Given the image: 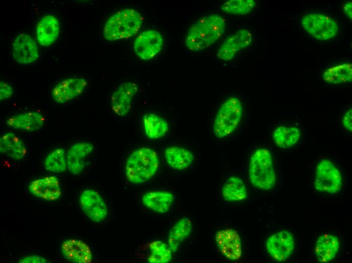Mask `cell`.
Instances as JSON below:
<instances>
[{"label":"cell","instance_id":"30bf717a","mask_svg":"<svg viewBox=\"0 0 352 263\" xmlns=\"http://www.w3.org/2000/svg\"><path fill=\"white\" fill-rule=\"evenodd\" d=\"M252 41L250 31L242 29L229 36L217 49L216 56L220 60L229 61L240 50L248 47Z\"/></svg>","mask_w":352,"mask_h":263},{"label":"cell","instance_id":"9a60e30c","mask_svg":"<svg viewBox=\"0 0 352 263\" xmlns=\"http://www.w3.org/2000/svg\"><path fill=\"white\" fill-rule=\"evenodd\" d=\"M38 54L37 45L30 35L21 33L17 36L12 45V55L18 63H31L37 59Z\"/></svg>","mask_w":352,"mask_h":263},{"label":"cell","instance_id":"5b68a950","mask_svg":"<svg viewBox=\"0 0 352 263\" xmlns=\"http://www.w3.org/2000/svg\"><path fill=\"white\" fill-rule=\"evenodd\" d=\"M243 114L240 100L232 97L226 99L219 107L213 125V132L218 139H222L232 134L240 123Z\"/></svg>","mask_w":352,"mask_h":263},{"label":"cell","instance_id":"d4e9b609","mask_svg":"<svg viewBox=\"0 0 352 263\" xmlns=\"http://www.w3.org/2000/svg\"><path fill=\"white\" fill-rule=\"evenodd\" d=\"M192 222L184 217L177 222L170 229L168 236L167 245L172 253L175 252L181 244L190 235Z\"/></svg>","mask_w":352,"mask_h":263},{"label":"cell","instance_id":"4fadbf2b","mask_svg":"<svg viewBox=\"0 0 352 263\" xmlns=\"http://www.w3.org/2000/svg\"><path fill=\"white\" fill-rule=\"evenodd\" d=\"M87 84V81L81 77H71L64 79L52 90V98L56 103H67L80 95Z\"/></svg>","mask_w":352,"mask_h":263},{"label":"cell","instance_id":"d590c367","mask_svg":"<svg viewBox=\"0 0 352 263\" xmlns=\"http://www.w3.org/2000/svg\"><path fill=\"white\" fill-rule=\"evenodd\" d=\"M344 11L347 17L351 19L352 18V3L351 2L347 3L344 6Z\"/></svg>","mask_w":352,"mask_h":263},{"label":"cell","instance_id":"4316f807","mask_svg":"<svg viewBox=\"0 0 352 263\" xmlns=\"http://www.w3.org/2000/svg\"><path fill=\"white\" fill-rule=\"evenodd\" d=\"M301 137L300 130L296 127L280 126L274 132L273 138L277 146L285 149L293 147Z\"/></svg>","mask_w":352,"mask_h":263},{"label":"cell","instance_id":"2e32d148","mask_svg":"<svg viewBox=\"0 0 352 263\" xmlns=\"http://www.w3.org/2000/svg\"><path fill=\"white\" fill-rule=\"evenodd\" d=\"M34 196L47 201L57 200L61 195L60 182L55 176H48L32 181L29 185Z\"/></svg>","mask_w":352,"mask_h":263},{"label":"cell","instance_id":"836d02e7","mask_svg":"<svg viewBox=\"0 0 352 263\" xmlns=\"http://www.w3.org/2000/svg\"><path fill=\"white\" fill-rule=\"evenodd\" d=\"M19 263H49L48 260L45 258L36 255H30L25 256L21 258L19 261Z\"/></svg>","mask_w":352,"mask_h":263},{"label":"cell","instance_id":"e0dca14e","mask_svg":"<svg viewBox=\"0 0 352 263\" xmlns=\"http://www.w3.org/2000/svg\"><path fill=\"white\" fill-rule=\"evenodd\" d=\"M64 257L75 263H91L93 261L92 251L84 242L74 239L64 241L61 245Z\"/></svg>","mask_w":352,"mask_h":263},{"label":"cell","instance_id":"6da1fadb","mask_svg":"<svg viewBox=\"0 0 352 263\" xmlns=\"http://www.w3.org/2000/svg\"><path fill=\"white\" fill-rule=\"evenodd\" d=\"M225 19L213 14L205 16L190 27L186 38L185 46L192 52L204 50L215 42L224 33Z\"/></svg>","mask_w":352,"mask_h":263},{"label":"cell","instance_id":"8fae6325","mask_svg":"<svg viewBox=\"0 0 352 263\" xmlns=\"http://www.w3.org/2000/svg\"><path fill=\"white\" fill-rule=\"evenodd\" d=\"M79 203L84 214L94 222L99 223L104 220L108 215L106 203L100 195L94 190L84 191L80 196Z\"/></svg>","mask_w":352,"mask_h":263},{"label":"cell","instance_id":"ffe728a7","mask_svg":"<svg viewBox=\"0 0 352 263\" xmlns=\"http://www.w3.org/2000/svg\"><path fill=\"white\" fill-rule=\"evenodd\" d=\"M0 152L11 159L20 160L26 156L27 149L21 138L8 131L1 137Z\"/></svg>","mask_w":352,"mask_h":263},{"label":"cell","instance_id":"52a82bcc","mask_svg":"<svg viewBox=\"0 0 352 263\" xmlns=\"http://www.w3.org/2000/svg\"><path fill=\"white\" fill-rule=\"evenodd\" d=\"M314 186L317 191L328 193H336L340 190L342 186L341 173L330 160L323 159L318 163Z\"/></svg>","mask_w":352,"mask_h":263},{"label":"cell","instance_id":"3957f363","mask_svg":"<svg viewBox=\"0 0 352 263\" xmlns=\"http://www.w3.org/2000/svg\"><path fill=\"white\" fill-rule=\"evenodd\" d=\"M143 22L142 15L137 11L126 9L112 15L106 22L103 30L104 38L114 41L134 35Z\"/></svg>","mask_w":352,"mask_h":263},{"label":"cell","instance_id":"5bb4252c","mask_svg":"<svg viewBox=\"0 0 352 263\" xmlns=\"http://www.w3.org/2000/svg\"><path fill=\"white\" fill-rule=\"evenodd\" d=\"M139 86L133 81L125 82L119 85L111 99V108L119 116L126 115L130 111L133 97L138 92Z\"/></svg>","mask_w":352,"mask_h":263},{"label":"cell","instance_id":"277c9868","mask_svg":"<svg viewBox=\"0 0 352 263\" xmlns=\"http://www.w3.org/2000/svg\"><path fill=\"white\" fill-rule=\"evenodd\" d=\"M249 176L251 184L255 187L269 190L276 183V175L270 152L259 148L251 155L249 165Z\"/></svg>","mask_w":352,"mask_h":263},{"label":"cell","instance_id":"44dd1931","mask_svg":"<svg viewBox=\"0 0 352 263\" xmlns=\"http://www.w3.org/2000/svg\"><path fill=\"white\" fill-rule=\"evenodd\" d=\"M339 247V240L336 236L328 234L321 235L315 244V253L317 259L322 263L331 261L336 255Z\"/></svg>","mask_w":352,"mask_h":263},{"label":"cell","instance_id":"9c48e42d","mask_svg":"<svg viewBox=\"0 0 352 263\" xmlns=\"http://www.w3.org/2000/svg\"><path fill=\"white\" fill-rule=\"evenodd\" d=\"M215 240L221 253L230 260H238L242 256L241 240L238 233L232 228L217 232Z\"/></svg>","mask_w":352,"mask_h":263},{"label":"cell","instance_id":"7c38bea8","mask_svg":"<svg viewBox=\"0 0 352 263\" xmlns=\"http://www.w3.org/2000/svg\"><path fill=\"white\" fill-rule=\"evenodd\" d=\"M163 39L158 31L147 30L143 32L134 42V50L137 55L143 60H149L161 50Z\"/></svg>","mask_w":352,"mask_h":263},{"label":"cell","instance_id":"d6986e66","mask_svg":"<svg viewBox=\"0 0 352 263\" xmlns=\"http://www.w3.org/2000/svg\"><path fill=\"white\" fill-rule=\"evenodd\" d=\"M45 120L44 116L40 113L31 111L9 117L6 124L13 129L35 132L42 127Z\"/></svg>","mask_w":352,"mask_h":263},{"label":"cell","instance_id":"d6a6232c","mask_svg":"<svg viewBox=\"0 0 352 263\" xmlns=\"http://www.w3.org/2000/svg\"><path fill=\"white\" fill-rule=\"evenodd\" d=\"M13 93V87L8 83L1 81L0 82V99L1 101L10 98Z\"/></svg>","mask_w":352,"mask_h":263},{"label":"cell","instance_id":"f546056e","mask_svg":"<svg viewBox=\"0 0 352 263\" xmlns=\"http://www.w3.org/2000/svg\"><path fill=\"white\" fill-rule=\"evenodd\" d=\"M45 168L49 172L60 173L67 168L66 152L64 149L57 148L51 152L45 159Z\"/></svg>","mask_w":352,"mask_h":263},{"label":"cell","instance_id":"ac0fdd59","mask_svg":"<svg viewBox=\"0 0 352 263\" xmlns=\"http://www.w3.org/2000/svg\"><path fill=\"white\" fill-rule=\"evenodd\" d=\"M93 150L94 146L90 143L79 142L73 145L66 155L68 171L73 174L82 172L85 167V158Z\"/></svg>","mask_w":352,"mask_h":263},{"label":"cell","instance_id":"e575fe53","mask_svg":"<svg viewBox=\"0 0 352 263\" xmlns=\"http://www.w3.org/2000/svg\"><path fill=\"white\" fill-rule=\"evenodd\" d=\"M344 128L348 131H352V110H348L344 114L342 119Z\"/></svg>","mask_w":352,"mask_h":263},{"label":"cell","instance_id":"484cf974","mask_svg":"<svg viewBox=\"0 0 352 263\" xmlns=\"http://www.w3.org/2000/svg\"><path fill=\"white\" fill-rule=\"evenodd\" d=\"M145 133L148 138L155 140L163 137L167 132V122L158 115L148 113L143 119Z\"/></svg>","mask_w":352,"mask_h":263},{"label":"cell","instance_id":"83f0119b","mask_svg":"<svg viewBox=\"0 0 352 263\" xmlns=\"http://www.w3.org/2000/svg\"><path fill=\"white\" fill-rule=\"evenodd\" d=\"M222 196L228 201H239L245 199L247 190L242 180L237 177L229 178L222 189Z\"/></svg>","mask_w":352,"mask_h":263},{"label":"cell","instance_id":"f1b7e54d","mask_svg":"<svg viewBox=\"0 0 352 263\" xmlns=\"http://www.w3.org/2000/svg\"><path fill=\"white\" fill-rule=\"evenodd\" d=\"M322 78L331 84L350 82L352 80V65L344 63L330 67L323 72Z\"/></svg>","mask_w":352,"mask_h":263},{"label":"cell","instance_id":"8992f818","mask_svg":"<svg viewBox=\"0 0 352 263\" xmlns=\"http://www.w3.org/2000/svg\"><path fill=\"white\" fill-rule=\"evenodd\" d=\"M301 24L309 34L319 40L331 39L337 35L338 31V26L335 20L321 14L304 15L301 19Z\"/></svg>","mask_w":352,"mask_h":263},{"label":"cell","instance_id":"603a6c76","mask_svg":"<svg viewBox=\"0 0 352 263\" xmlns=\"http://www.w3.org/2000/svg\"><path fill=\"white\" fill-rule=\"evenodd\" d=\"M174 201L173 195L168 191H151L143 196L142 202L148 209L159 213H165Z\"/></svg>","mask_w":352,"mask_h":263},{"label":"cell","instance_id":"7a4b0ae2","mask_svg":"<svg viewBox=\"0 0 352 263\" xmlns=\"http://www.w3.org/2000/svg\"><path fill=\"white\" fill-rule=\"evenodd\" d=\"M159 159L153 149L142 147L135 150L128 157L125 174L131 183L138 184L151 179L159 167Z\"/></svg>","mask_w":352,"mask_h":263},{"label":"cell","instance_id":"cb8c5ba5","mask_svg":"<svg viewBox=\"0 0 352 263\" xmlns=\"http://www.w3.org/2000/svg\"><path fill=\"white\" fill-rule=\"evenodd\" d=\"M164 155L168 165L172 168L179 170L188 168L194 159L193 154L190 151L177 146L167 148Z\"/></svg>","mask_w":352,"mask_h":263},{"label":"cell","instance_id":"ba28073f","mask_svg":"<svg viewBox=\"0 0 352 263\" xmlns=\"http://www.w3.org/2000/svg\"><path fill=\"white\" fill-rule=\"evenodd\" d=\"M294 239L290 231L282 230L271 235L266 242L268 253L276 260L283 261L292 254Z\"/></svg>","mask_w":352,"mask_h":263},{"label":"cell","instance_id":"4dcf8cb0","mask_svg":"<svg viewBox=\"0 0 352 263\" xmlns=\"http://www.w3.org/2000/svg\"><path fill=\"white\" fill-rule=\"evenodd\" d=\"M149 254L147 261L150 263H167L171 260L172 252L167 244L159 240L151 242L149 245Z\"/></svg>","mask_w":352,"mask_h":263},{"label":"cell","instance_id":"1f68e13d","mask_svg":"<svg viewBox=\"0 0 352 263\" xmlns=\"http://www.w3.org/2000/svg\"><path fill=\"white\" fill-rule=\"evenodd\" d=\"M255 4L254 0H228L221 5V9L227 14L243 15L250 13Z\"/></svg>","mask_w":352,"mask_h":263},{"label":"cell","instance_id":"7402d4cb","mask_svg":"<svg viewBox=\"0 0 352 263\" xmlns=\"http://www.w3.org/2000/svg\"><path fill=\"white\" fill-rule=\"evenodd\" d=\"M59 30V22L55 16L48 15L43 17L36 28L38 42L44 47L51 45L58 38Z\"/></svg>","mask_w":352,"mask_h":263}]
</instances>
